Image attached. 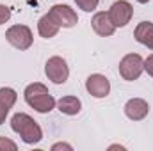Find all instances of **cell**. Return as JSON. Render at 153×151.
<instances>
[{"label":"cell","mask_w":153,"mask_h":151,"mask_svg":"<svg viewBox=\"0 0 153 151\" xmlns=\"http://www.w3.org/2000/svg\"><path fill=\"white\" fill-rule=\"evenodd\" d=\"M11 128L16 132L25 144H38L43 139V130L38 123L25 112H18L11 117Z\"/></svg>","instance_id":"cell-1"},{"label":"cell","mask_w":153,"mask_h":151,"mask_svg":"<svg viewBox=\"0 0 153 151\" xmlns=\"http://www.w3.org/2000/svg\"><path fill=\"white\" fill-rule=\"evenodd\" d=\"M143 71H144V59L139 53H126L119 61V75L123 76V80L134 82L141 76Z\"/></svg>","instance_id":"cell-2"},{"label":"cell","mask_w":153,"mask_h":151,"mask_svg":"<svg viewBox=\"0 0 153 151\" xmlns=\"http://www.w3.org/2000/svg\"><path fill=\"white\" fill-rule=\"evenodd\" d=\"M5 39L18 50H29L34 43L32 30L27 25H13L5 30Z\"/></svg>","instance_id":"cell-3"},{"label":"cell","mask_w":153,"mask_h":151,"mask_svg":"<svg viewBox=\"0 0 153 151\" xmlns=\"http://www.w3.org/2000/svg\"><path fill=\"white\" fill-rule=\"evenodd\" d=\"M45 75L48 76V80H52L53 84L61 85L68 80L70 76V68H68V62L59 57V55H53L46 61L45 64Z\"/></svg>","instance_id":"cell-4"},{"label":"cell","mask_w":153,"mask_h":151,"mask_svg":"<svg viewBox=\"0 0 153 151\" xmlns=\"http://www.w3.org/2000/svg\"><path fill=\"white\" fill-rule=\"evenodd\" d=\"M48 14H50V16L53 18V21H55L59 27H62V29H71V27H75L76 23H78V16H76V13L70 7V5L55 4V5L50 7Z\"/></svg>","instance_id":"cell-5"},{"label":"cell","mask_w":153,"mask_h":151,"mask_svg":"<svg viewBox=\"0 0 153 151\" xmlns=\"http://www.w3.org/2000/svg\"><path fill=\"white\" fill-rule=\"evenodd\" d=\"M134 16V7L126 0H117L109 9V18L116 29L117 27H126Z\"/></svg>","instance_id":"cell-6"},{"label":"cell","mask_w":153,"mask_h":151,"mask_svg":"<svg viewBox=\"0 0 153 151\" xmlns=\"http://www.w3.org/2000/svg\"><path fill=\"white\" fill-rule=\"evenodd\" d=\"M85 89L93 98H105L111 93V82L105 75L100 73H93L87 76L85 80Z\"/></svg>","instance_id":"cell-7"},{"label":"cell","mask_w":153,"mask_h":151,"mask_svg":"<svg viewBox=\"0 0 153 151\" xmlns=\"http://www.w3.org/2000/svg\"><path fill=\"white\" fill-rule=\"evenodd\" d=\"M150 112V105L143 98H132L125 103V115L132 121H143Z\"/></svg>","instance_id":"cell-8"},{"label":"cell","mask_w":153,"mask_h":151,"mask_svg":"<svg viewBox=\"0 0 153 151\" xmlns=\"http://www.w3.org/2000/svg\"><path fill=\"white\" fill-rule=\"evenodd\" d=\"M91 25H93V30L102 38H111L116 32V27L112 25V21L109 18V13H103V11H100L93 16Z\"/></svg>","instance_id":"cell-9"},{"label":"cell","mask_w":153,"mask_h":151,"mask_svg":"<svg viewBox=\"0 0 153 151\" xmlns=\"http://www.w3.org/2000/svg\"><path fill=\"white\" fill-rule=\"evenodd\" d=\"M25 101H27L29 107H32V109H34L36 112H39V114H48L57 107V101H55V98H53L50 93L38 94V96L29 98V100H25Z\"/></svg>","instance_id":"cell-10"},{"label":"cell","mask_w":153,"mask_h":151,"mask_svg":"<svg viewBox=\"0 0 153 151\" xmlns=\"http://www.w3.org/2000/svg\"><path fill=\"white\" fill-rule=\"evenodd\" d=\"M134 38L143 46L153 50V23L152 21H141L134 30Z\"/></svg>","instance_id":"cell-11"},{"label":"cell","mask_w":153,"mask_h":151,"mask_svg":"<svg viewBox=\"0 0 153 151\" xmlns=\"http://www.w3.org/2000/svg\"><path fill=\"white\" fill-rule=\"evenodd\" d=\"M59 25L53 21V18L50 16V14H45V16H41L38 21V32L41 38L45 39H50L53 38V36H57V32H59Z\"/></svg>","instance_id":"cell-12"},{"label":"cell","mask_w":153,"mask_h":151,"mask_svg":"<svg viewBox=\"0 0 153 151\" xmlns=\"http://www.w3.org/2000/svg\"><path fill=\"white\" fill-rule=\"evenodd\" d=\"M57 109L66 115H76L82 110V101L76 96H62L57 101Z\"/></svg>","instance_id":"cell-13"},{"label":"cell","mask_w":153,"mask_h":151,"mask_svg":"<svg viewBox=\"0 0 153 151\" xmlns=\"http://www.w3.org/2000/svg\"><path fill=\"white\" fill-rule=\"evenodd\" d=\"M16 100H18V94H16L14 89H11V87H0V105L2 107H5V109L11 110L14 107Z\"/></svg>","instance_id":"cell-14"},{"label":"cell","mask_w":153,"mask_h":151,"mask_svg":"<svg viewBox=\"0 0 153 151\" xmlns=\"http://www.w3.org/2000/svg\"><path fill=\"white\" fill-rule=\"evenodd\" d=\"M43 93H48V87L45 84H41V82H34V84H29L25 87L23 96H25V100H29V98H34L38 94H43Z\"/></svg>","instance_id":"cell-15"},{"label":"cell","mask_w":153,"mask_h":151,"mask_svg":"<svg viewBox=\"0 0 153 151\" xmlns=\"http://www.w3.org/2000/svg\"><path fill=\"white\" fill-rule=\"evenodd\" d=\"M75 4L80 7V9H82V11L91 13V11H94V9L98 7L100 0H75Z\"/></svg>","instance_id":"cell-16"},{"label":"cell","mask_w":153,"mask_h":151,"mask_svg":"<svg viewBox=\"0 0 153 151\" xmlns=\"http://www.w3.org/2000/svg\"><path fill=\"white\" fill-rule=\"evenodd\" d=\"M16 150H18L16 142H13L7 137H0V151H16Z\"/></svg>","instance_id":"cell-17"},{"label":"cell","mask_w":153,"mask_h":151,"mask_svg":"<svg viewBox=\"0 0 153 151\" xmlns=\"http://www.w3.org/2000/svg\"><path fill=\"white\" fill-rule=\"evenodd\" d=\"M11 20V9L7 7V5H4V4H0V25H4V23H7Z\"/></svg>","instance_id":"cell-18"},{"label":"cell","mask_w":153,"mask_h":151,"mask_svg":"<svg viewBox=\"0 0 153 151\" xmlns=\"http://www.w3.org/2000/svg\"><path fill=\"white\" fill-rule=\"evenodd\" d=\"M144 71H146L150 76H153V53L144 61Z\"/></svg>","instance_id":"cell-19"},{"label":"cell","mask_w":153,"mask_h":151,"mask_svg":"<svg viewBox=\"0 0 153 151\" xmlns=\"http://www.w3.org/2000/svg\"><path fill=\"white\" fill-rule=\"evenodd\" d=\"M59 150L71 151L73 148H71V144H66V142H57V144H53V146H52V151H59Z\"/></svg>","instance_id":"cell-20"},{"label":"cell","mask_w":153,"mask_h":151,"mask_svg":"<svg viewBox=\"0 0 153 151\" xmlns=\"http://www.w3.org/2000/svg\"><path fill=\"white\" fill-rule=\"evenodd\" d=\"M7 114H9V109H5V107H2V105H0V124H2L4 121H5Z\"/></svg>","instance_id":"cell-21"},{"label":"cell","mask_w":153,"mask_h":151,"mask_svg":"<svg viewBox=\"0 0 153 151\" xmlns=\"http://www.w3.org/2000/svg\"><path fill=\"white\" fill-rule=\"evenodd\" d=\"M109 150H125V148H123V146H119V144H114V146H111Z\"/></svg>","instance_id":"cell-22"},{"label":"cell","mask_w":153,"mask_h":151,"mask_svg":"<svg viewBox=\"0 0 153 151\" xmlns=\"http://www.w3.org/2000/svg\"><path fill=\"white\" fill-rule=\"evenodd\" d=\"M137 2H139V4H148L150 0H137Z\"/></svg>","instance_id":"cell-23"},{"label":"cell","mask_w":153,"mask_h":151,"mask_svg":"<svg viewBox=\"0 0 153 151\" xmlns=\"http://www.w3.org/2000/svg\"><path fill=\"white\" fill-rule=\"evenodd\" d=\"M29 2H30V4H36V2H38V0H29Z\"/></svg>","instance_id":"cell-24"}]
</instances>
